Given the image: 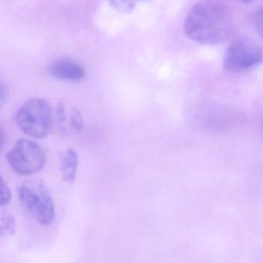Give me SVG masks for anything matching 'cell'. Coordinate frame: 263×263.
I'll return each mask as SVG.
<instances>
[{"mask_svg": "<svg viewBox=\"0 0 263 263\" xmlns=\"http://www.w3.org/2000/svg\"><path fill=\"white\" fill-rule=\"evenodd\" d=\"M234 27L232 11L217 1H201L192 7L184 23V32L194 42L216 45L228 39Z\"/></svg>", "mask_w": 263, "mask_h": 263, "instance_id": "6da1fadb", "label": "cell"}, {"mask_svg": "<svg viewBox=\"0 0 263 263\" xmlns=\"http://www.w3.org/2000/svg\"><path fill=\"white\" fill-rule=\"evenodd\" d=\"M18 196L23 205L43 226H51L55 221L53 195L41 179L24 181L18 189Z\"/></svg>", "mask_w": 263, "mask_h": 263, "instance_id": "7a4b0ae2", "label": "cell"}, {"mask_svg": "<svg viewBox=\"0 0 263 263\" xmlns=\"http://www.w3.org/2000/svg\"><path fill=\"white\" fill-rule=\"evenodd\" d=\"M18 127L25 135L32 138H45L50 133L53 124L51 108L43 98H31L26 101L15 117Z\"/></svg>", "mask_w": 263, "mask_h": 263, "instance_id": "3957f363", "label": "cell"}, {"mask_svg": "<svg viewBox=\"0 0 263 263\" xmlns=\"http://www.w3.org/2000/svg\"><path fill=\"white\" fill-rule=\"evenodd\" d=\"M262 61L261 46L252 38L240 36L228 47L223 59V67L227 71L240 73L256 67Z\"/></svg>", "mask_w": 263, "mask_h": 263, "instance_id": "277c9868", "label": "cell"}, {"mask_svg": "<svg viewBox=\"0 0 263 263\" xmlns=\"http://www.w3.org/2000/svg\"><path fill=\"white\" fill-rule=\"evenodd\" d=\"M7 159L11 168L20 175L37 173L45 165L42 147L32 140L21 138L9 151Z\"/></svg>", "mask_w": 263, "mask_h": 263, "instance_id": "5b68a950", "label": "cell"}, {"mask_svg": "<svg viewBox=\"0 0 263 263\" xmlns=\"http://www.w3.org/2000/svg\"><path fill=\"white\" fill-rule=\"evenodd\" d=\"M49 73L58 79L81 81L85 77V70L81 64L67 59H59L49 65Z\"/></svg>", "mask_w": 263, "mask_h": 263, "instance_id": "8992f818", "label": "cell"}, {"mask_svg": "<svg viewBox=\"0 0 263 263\" xmlns=\"http://www.w3.org/2000/svg\"><path fill=\"white\" fill-rule=\"evenodd\" d=\"M79 157L74 149L67 148L61 155L60 170L63 180L67 184H73L76 181Z\"/></svg>", "mask_w": 263, "mask_h": 263, "instance_id": "52a82bcc", "label": "cell"}, {"mask_svg": "<svg viewBox=\"0 0 263 263\" xmlns=\"http://www.w3.org/2000/svg\"><path fill=\"white\" fill-rule=\"evenodd\" d=\"M0 232L1 236L7 235L13 236L16 232V223L14 215L10 212H5L1 215L0 222Z\"/></svg>", "mask_w": 263, "mask_h": 263, "instance_id": "ba28073f", "label": "cell"}, {"mask_svg": "<svg viewBox=\"0 0 263 263\" xmlns=\"http://www.w3.org/2000/svg\"><path fill=\"white\" fill-rule=\"evenodd\" d=\"M82 114L78 109L73 108L70 114V127L73 132H81L84 128Z\"/></svg>", "mask_w": 263, "mask_h": 263, "instance_id": "9c48e42d", "label": "cell"}, {"mask_svg": "<svg viewBox=\"0 0 263 263\" xmlns=\"http://www.w3.org/2000/svg\"><path fill=\"white\" fill-rule=\"evenodd\" d=\"M251 21L255 31L263 40V6L255 9Z\"/></svg>", "mask_w": 263, "mask_h": 263, "instance_id": "30bf717a", "label": "cell"}, {"mask_svg": "<svg viewBox=\"0 0 263 263\" xmlns=\"http://www.w3.org/2000/svg\"><path fill=\"white\" fill-rule=\"evenodd\" d=\"M11 190L2 178L0 181V205L1 207L8 205L11 202Z\"/></svg>", "mask_w": 263, "mask_h": 263, "instance_id": "8fae6325", "label": "cell"}, {"mask_svg": "<svg viewBox=\"0 0 263 263\" xmlns=\"http://www.w3.org/2000/svg\"><path fill=\"white\" fill-rule=\"evenodd\" d=\"M57 122L58 127L61 132L67 130V114H66V107L64 103L58 104L56 109Z\"/></svg>", "mask_w": 263, "mask_h": 263, "instance_id": "7c38bea8", "label": "cell"}, {"mask_svg": "<svg viewBox=\"0 0 263 263\" xmlns=\"http://www.w3.org/2000/svg\"><path fill=\"white\" fill-rule=\"evenodd\" d=\"M110 4V5L113 6L114 8L124 13L132 12L135 7V3L127 2V1H112Z\"/></svg>", "mask_w": 263, "mask_h": 263, "instance_id": "4fadbf2b", "label": "cell"}]
</instances>
